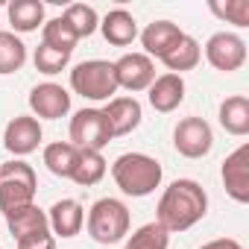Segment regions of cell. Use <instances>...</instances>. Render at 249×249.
<instances>
[{
  "instance_id": "cell-10",
  "label": "cell",
  "mask_w": 249,
  "mask_h": 249,
  "mask_svg": "<svg viewBox=\"0 0 249 249\" xmlns=\"http://www.w3.org/2000/svg\"><path fill=\"white\" fill-rule=\"evenodd\" d=\"M44 132H41V123L33 117V114H18L6 123V129H3V147L6 153H12L15 159H24L30 153L38 150Z\"/></svg>"
},
{
  "instance_id": "cell-21",
  "label": "cell",
  "mask_w": 249,
  "mask_h": 249,
  "mask_svg": "<svg viewBox=\"0 0 249 249\" xmlns=\"http://www.w3.org/2000/svg\"><path fill=\"white\" fill-rule=\"evenodd\" d=\"M6 12L15 33H36L38 27H44V3L38 0H15Z\"/></svg>"
},
{
  "instance_id": "cell-2",
  "label": "cell",
  "mask_w": 249,
  "mask_h": 249,
  "mask_svg": "<svg viewBox=\"0 0 249 249\" xmlns=\"http://www.w3.org/2000/svg\"><path fill=\"white\" fill-rule=\"evenodd\" d=\"M161 164L144 153H123L111 164V179L126 196H150L161 185Z\"/></svg>"
},
{
  "instance_id": "cell-9",
  "label": "cell",
  "mask_w": 249,
  "mask_h": 249,
  "mask_svg": "<svg viewBox=\"0 0 249 249\" xmlns=\"http://www.w3.org/2000/svg\"><path fill=\"white\" fill-rule=\"evenodd\" d=\"M111 68H114L117 88L126 91H147L156 79V62L144 53H126L117 62H111Z\"/></svg>"
},
{
  "instance_id": "cell-26",
  "label": "cell",
  "mask_w": 249,
  "mask_h": 249,
  "mask_svg": "<svg viewBox=\"0 0 249 249\" xmlns=\"http://www.w3.org/2000/svg\"><path fill=\"white\" fill-rule=\"evenodd\" d=\"M167 246H170V231L159 223H144L129 234L123 249H167Z\"/></svg>"
},
{
  "instance_id": "cell-4",
  "label": "cell",
  "mask_w": 249,
  "mask_h": 249,
  "mask_svg": "<svg viewBox=\"0 0 249 249\" xmlns=\"http://www.w3.org/2000/svg\"><path fill=\"white\" fill-rule=\"evenodd\" d=\"M129 223H132L129 208L120 199H114V196L97 199L91 205V211H88V234L97 243H106V246L120 243L123 237H126L129 234Z\"/></svg>"
},
{
  "instance_id": "cell-1",
  "label": "cell",
  "mask_w": 249,
  "mask_h": 249,
  "mask_svg": "<svg viewBox=\"0 0 249 249\" xmlns=\"http://www.w3.org/2000/svg\"><path fill=\"white\" fill-rule=\"evenodd\" d=\"M208 214V194L194 179H176L156 205V223L167 231H188Z\"/></svg>"
},
{
  "instance_id": "cell-18",
  "label": "cell",
  "mask_w": 249,
  "mask_h": 249,
  "mask_svg": "<svg viewBox=\"0 0 249 249\" xmlns=\"http://www.w3.org/2000/svg\"><path fill=\"white\" fill-rule=\"evenodd\" d=\"M182 38V30L173 24V21H153V24H147V30L141 33V44H144V56H156V59H161L176 41Z\"/></svg>"
},
{
  "instance_id": "cell-29",
  "label": "cell",
  "mask_w": 249,
  "mask_h": 249,
  "mask_svg": "<svg viewBox=\"0 0 249 249\" xmlns=\"http://www.w3.org/2000/svg\"><path fill=\"white\" fill-rule=\"evenodd\" d=\"M208 9H211L217 18H223V21H229V24H234V27H249V0H226V3L211 0Z\"/></svg>"
},
{
  "instance_id": "cell-25",
  "label": "cell",
  "mask_w": 249,
  "mask_h": 249,
  "mask_svg": "<svg viewBox=\"0 0 249 249\" xmlns=\"http://www.w3.org/2000/svg\"><path fill=\"white\" fill-rule=\"evenodd\" d=\"M62 21L73 30L76 38H88L100 30V18L94 12V6H85V3H73L62 12Z\"/></svg>"
},
{
  "instance_id": "cell-5",
  "label": "cell",
  "mask_w": 249,
  "mask_h": 249,
  "mask_svg": "<svg viewBox=\"0 0 249 249\" xmlns=\"http://www.w3.org/2000/svg\"><path fill=\"white\" fill-rule=\"evenodd\" d=\"M71 88L91 100V103H108L117 94V82H114V68L106 59H88L79 62L71 71Z\"/></svg>"
},
{
  "instance_id": "cell-14",
  "label": "cell",
  "mask_w": 249,
  "mask_h": 249,
  "mask_svg": "<svg viewBox=\"0 0 249 249\" xmlns=\"http://www.w3.org/2000/svg\"><path fill=\"white\" fill-rule=\"evenodd\" d=\"M82 223H85V208H82V202H76L71 196L53 202V208L47 211L50 234H59V237H76L82 231Z\"/></svg>"
},
{
  "instance_id": "cell-7",
  "label": "cell",
  "mask_w": 249,
  "mask_h": 249,
  "mask_svg": "<svg viewBox=\"0 0 249 249\" xmlns=\"http://www.w3.org/2000/svg\"><path fill=\"white\" fill-rule=\"evenodd\" d=\"M173 147L185 159H205L214 147V132L202 117H182L173 129Z\"/></svg>"
},
{
  "instance_id": "cell-12",
  "label": "cell",
  "mask_w": 249,
  "mask_h": 249,
  "mask_svg": "<svg viewBox=\"0 0 249 249\" xmlns=\"http://www.w3.org/2000/svg\"><path fill=\"white\" fill-rule=\"evenodd\" d=\"M30 111L36 120H59L71 111V94L68 88L56 82H41L30 91Z\"/></svg>"
},
{
  "instance_id": "cell-16",
  "label": "cell",
  "mask_w": 249,
  "mask_h": 249,
  "mask_svg": "<svg viewBox=\"0 0 249 249\" xmlns=\"http://www.w3.org/2000/svg\"><path fill=\"white\" fill-rule=\"evenodd\" d=\"M100 33L108 44L114 47H126L138 38V21L132 18V12L126 9H111L103 21H100Z\"/></svg>"
},
{
  "instance_id": "cell-23",
  "label": "cell",
  "mask_w": 249,
  "mask_h": 249,
  "mask_svg": "<svg viewBox=\"0 0 249 249\" xmlns=\"http://www.w3.org/2000/svg\"><path fill=\"white\" fill-rule=\"evenodd\" d=\"M106 159H103V153H97V150H79V156H76V167H73V182L76 185H82V188H91V185H97L103 176H106Z\"/></svg>"
},
{
  "instance_id": "cell-11",
  "label": "cell",
  "mask_w": 249,
  "mask_h": 249,
  "mask_svg": "<svg viewBox=\"0 0 249 249\" xmlns=\"http://www.w3.org/2000/svg\"><path fill=\"white\" fill-rule=\"evenodd\" d=\"M220 176H223V188L226 194L246 205L249 202V144H240L234 153L226 156L223 167H220Z\"/></svg>"
},
{
  "instance_id": "cell-17",
  "label": "cell",
  "mask_w": 249,
  "mask_h": 249,
  "mask_svg": "<svg viewBox=\"0 0 249 249\" xmlns=\"http://www.w3.org/2000/svg\"><path fill=\"white\" fill-rule=\"evenodd\" d=\"M199 59H202V47H199V41L191 38L188 33H182V38H179V41L161 56V65L167 68V73L182 76L185 71H194V68L199 65Z\"/></svg>"
},
{
  "instance_id": "cell-20",
  "label": "cell",
  "mask_w": 249,
  "mask_h": 249,
  "mask_svg": "<svg viewBox=\"0 0 249 249\" xmlns=\"http://www.w3.org/2000/svg\"><path fill=\"white\" fill-rule=\"evenodd\" d=\"M6 226H9V234H12L15 240L30 237V234H38V231H50V226H47V211H41L36 202L18 208V211H12V214H6Z\"/></svg>"
},
{
  "instance_id": "cell-27",
  "label": "cell",
  "mask_w": 249,
  "mask_h": 249,
  "mask_svg": "<svg viewBox=\"0 0 249 249\" xmlns=\"http://www.w3.org/2000/svg\"><path fill=\"white\" fill-rule=\"evenodd\" d=\"M76 36H73V30L62 21V15L59 18H53V21H47L44 24V30H41V44H47V47H53V50H59V53H73V47H76Z\"/></svg>"
},
{
  "instance_id": "cell-13",
  "label": "cell",
  "mask_w": 249,
  "mask_h": 249,
  "mask_svg": "<svg viewBox=\"0 0 249 249\" xmlns=\"http://www.w3.org/2000/svg\"><path fill=\"white\" fill-rule=\"evenodd\" d=\"M103 114H106V120H108L114 138L135 132V129L141 126V117H144L141 103H138L135 97H114V100H108V106L103 108Z\"/></svg>"
},
{
  "instance_id": "cell-19",
  "label": "cell",
  "mask_w": 249,
  "mask_h": 249,
  "mask_svg": "<svg viewBox=\"0 0 249 249\" xmlns=\"http://www.w3.org/2000/svg\"><path fill=\"white\" fill-rule=\"evenodd\" d=\"M217 117H220V126H223L229 135H234V138L249 135V100H246L243 94L226 97V100L220 103Z\"/></svg>"
},
{
  "instance_id": "cell-28",
  "label": "cell",
  "mask_w": 249,
  "mask_h": 249,
  "mask_svg": "<svg viewBox=\"0 0 249 249\" xmlns=\"http://www.w3.org/2000/svg\"><path fill=\"white\" fill-rule=\"evenodd\" d=\"M33 62H36V71H38V73L53 76V73H62V71L71 65V56H68V53H59V50H53V47H47V44H38L36 53H33Z\"/></svg>"
},
{
  "instance_id": "cell-8",
  "label": "cell",
  "mask_w": 249,
  "mask_h": 249,
  "mask_svg": "<svg viewBox=\"0 0 249 249\" xmlns=\"http://www.w3.org/2000/svg\"><path fill=\"white\" fill-rule=\"evenodd\" d=\"M205 59L214 71H223V73L240 71L246 62V41L234 33H214L205 41Z\"/></svg>"
},
{
  "instance_id": "cell-3",
  "label": "cell",
  "mask_w": 249,
  "mask_h": 249,
  "mask_svg": "<svg viewBox=\"0 0 249 249\" xmlns=\"http://www.w3.org/2000/svg\"><path fill=\"white\" fill-rule=\"evenodd\" d=\"M36 191H38V176L33 164H27L24 159H12L0 164V211L3 214L33 205Z\"/></svg>"
},
{
  "instance_id": "cell-15",
  "label": "cell",
  "mask_w": 249,
  "mask_h": 249,
  "mask_svg": "<svg viewBox=\"0 0 249 249\" xmlns=\"http://www.w3.org/2000/svg\"><path fill=\"white\" fill-rule=\"evenodd\" d=\"M147 91H150V94H147L150 106H153L156 111H161V114H170V111H176V108L182 106V100H185V79L176 76V73H161V76L153 79V85H150Z\"/></svg>"
},
{
  "instance_id": "cell-31",
  "label": "cell",
  "mask_w": 249,
  "mask_h": 249,
  "mask_svg": "<svg viewBox=\"0 0 249 249\" xmlns=\"http://www.w3.org/2000/svg\"><path fill=\"white\" fill-rule=\"evenodd\" d=\"M199 249H243L234 237H217V240H208V243H202Z\"/></svg>"
},
{
  "instance_id": "cell-22",
  "label": "cell",
  "mask_w": 249,
  "mask_h": 249,
  "mask_svg": "<svg viewBox=\"0 0 249 249\" xmlns=\"http://www.w3.org/2000/svg\"><path fill=\"white\" fill-rule=\"evenodd\" d=\"M76 156L79 150L71 144V141H56V144H47L44 147V164L53 176L59 179H71L73 176V167H76Z\"/></svg>"
},
{
  "instance_id": "cell-6",
  "label": "cell",
  "mask_w": 249,
  "mask_h": 249,
  "mask_svg": "<svg viewBox=\"0 0 249 249\" xmlns=\"http://www.w3.org/2000/svg\"><path fill=\"white\" fill-rule=\"evenodd\" d=\"M111 126L103 114V108H79L71 117V144L76 150H103L111 141Z\"/></svg>"
},
{
  "instance_id": "cell-30",
  "label": "cell",
  "mask_w": 249,
  "mask_h": 249,
  "mask_svg": "<svg viewBox=\"0 0 249 249\" xmlns=\"http://www.w3.org/2000/svg\"><path fill=\"white\" fill-rule=\"evenodd\" d=\"M18 249H56V237L50 231H38V234H30V237H21L15 240Z\"/></svg>"
},
{
  "instance_id": "cell-24",
  "label": "cell",
  "mask_w": 249,
  "mask_h": 249,
  "mask_svg": "<svg viewBox=\"0 0 249 249\" xmlns=\"http://www.w3.org/2000/svg\"><path fill=\"white\" fill-rule=\"evenodd\" d=\"M24 62H27V44L15 33L0 30V76L18 73Z\"/></svg>"
}]
</instances>
